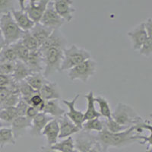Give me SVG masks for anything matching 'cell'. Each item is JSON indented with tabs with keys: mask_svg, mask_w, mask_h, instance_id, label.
I'll return each mask as SVG.
<instances>
[{
	"mask_svg": "<svg viewBox=\"0 0 152 152\" xmlns=\"http://www.w3.org/2000/svg\"><path fill=\"white\" fill-rule=\"evenodd\" d=\"M91 58H92V56L88 50L78 47L76 44H72L63 50L61 72L69 71L75 66Z\"/></svg>",
	"mask_w": 152,
	"mask_h": 152,
	"instance_id": "cell-1",
	"label": "cell"
},
{
	"mask_svg": "<svg viewBox=\"0 0 152 152\" xmlns=\"http://www.w3.org/2000/svg\"><path fill=\"white\" fill-rule=\"evenodd\" d=\"M0 30L5 45H12L19 41L24 32L18 26L11 13L1 15Z\"/></svg>",
	"mask_w": 152,
	"mask_h": 152,
	"instance_id": "cell-2",
	"label": "cell"
},
{
	"mask_svg": "<svg viewBox=\"0 0 152 152\" xmlns=\"http://www.w3.org/2000/svg\"><path fill=\"white\" fill-rule=\"evenodd\" d=\"M43 56V75L46 78L56 72H60L63 59V50L58 48H49L40 50Z\"/></svg>",
	"mask_w": 152,
	"mask_h": 152,
	"instance_id": "cell-3",
	"label": "cell"
},
{
	"mask_svg": "<svg viewBox=\"0 0 152 152\" xmlns=\"http://www.w3.org/2000/svg\"><path fill=\"white\" fill-rule=\"evenodd\" d=\"M111 117L119 125L128 127L135 126L143 121L142 118L132 107L123 103H119L116 105L113 112H112Z\"/></svg>",
	"mask_w": 152,
	"mask_h": 152,
	"instance_id": "cell-4",
	"label": "cell"
},
{
	"mask_svg": "<svg viewBox=\"0 0 152 152\" xmlns=\"http://www.w3.org/2000/svg\"><path fill=\"white\" fill-rule=\"evenodd\" d=\"M97 69V62L92 58L84 61L78 66L68 71V76L71 80H80L86 84L89 78L96 73Z\"/></svg>",
	"mask_w": 152,
	"mask_h": 152,
	"instance_id": "cell-5",
	"label": "cell"
},
{
	"mask_svg": "<svg viewBox=\"0 0 152 152\" xmlns=\"http://www.w3.org/2000/svg\"><path fill=\"white\" fill-rule=\"evenodd\" d=\"M49 1L50 0H30L28 3L25 4L24 0H19L18 2L20 5V9L26 12L34 24H36L40 22V19L47 9Z\"/></svg>",
	"mask_w": 152,
	"mask_h": 152,
	"instance_id": "cell-6",
	"label": "cell"
},
{
	"mask_svg": "<svg viewBox=\"0 0 152 152\" xmlns=\"http://www.w3.org/2000/svg\"><path fill=\"white\" fill-rule=\"evenodd\" d=\"M39 23L52 31H55V30H59V28L66 22L57 14L56 11L54 8L53 1H49L47 9Z\"/></svg>",
	"mask_w": 152,
	"mask_h": 152,
	"instance_id": "cell-7",
	"label": "cell"
},
{
	"mask_svg": "<svg viewBox=\"0 0 152 152\" xmlns=\"http://www.w3.org/2000/svg\"><path fill=\"white\" fill-rule=\"evenodd\" d=\"M135 142H138V141L136 139L135 127L133 126L120 132L113 133L110 147H126Z\"/></svg>",
	"mask_w": 152,
	"mask_h": 152,
	"instance_id": "cell-8",
	"label": "cell"
},
{
	"mask_svg": "<svg viewBox=\"0 0 152 152\" xmlns=\"http://www.w3.org/2000/svg\"><path fill=\"white\" fill-rule=\"evenodd\" d=\"M97 143L95 135H93L89 132L80 130L75 134L74 139L75 150L79 152H88Z\"/></svg>",
	"mask_w": 152,
	"mask_h": 152,
	"instance_id": "cell-9",
	"label": "cell"
},
{
	"mask_svg": "<svg viewBox=\"0 0 152 152\" xmlns=\"http://www.w3.org/2000/svg\"><path fill=\"white\" fill-rule=\"evenodd\" d=\"M54 8L57 14L65 21V22L70 23L74 18V13L76 9L73 6V1L72 0H55L53 1Z\"/></svg>",
	"mask_w": 152,
	"mask_h": 152,
	"instance_id": "cell-10",
	"label": "cell"
},
{
	"mask_svg": "<svg viewBox=\"0 0 152 152\" xmlns=\"http://www.w3.org/2000/svg\"><path fill=\"white\" fill-rule=\"evenodd\" d=\"M68 40L66 37L59 30L53 31L44 43L40 46V50H44L49 48H58L64 50L67 47Z\"/></svg>",
	"mask_w": 152,
	"mask_h": 152,
	"instance_id": "cell-11",
	"label": "cell"
},
{
	"mask_svg": "<svg viewBox=\"0 0 152 152\" xmlns=\"http://www.w3.org/2000/svg\"><path fill=\"white\" fill-rule=\"evenodd\" d=\"M79 97V94H77L72 100H62V102L69 108V112L66 113V116L69 119H71L76 126L81 129L82 124L85 122L84 113L81 110H78L75 108V104Z\"/></svg>",
	"mask_w": 152,
	"mask_h": 152,
	"instance_id": "cell-12",
	"label": "cell"
},
{
	"mask_svg": "<svg viewBox=\"0 0 152 152\" xmlns=\"http://www.w3.org/2000/svg\"><path fill=\"white\" fill-rule=\"evenodd\" d=\"M128 36L130 37L132 50L138 51L143 45L146 39L148 38L147 33L145 29L144 22L138 24L135 27L130 30L127 33Z\"/></svg>",
	"mask_w": 152,
	"mask_h": 152,
	"instance_id": "cell-13",
	"label": "cell"
},
{
	"mask_svg": "<svg viewBox=\"0 0 152 152\" xmlns=\"http://www.w3.org/2000/svg\"><path fill=\"white\" fill-rule=\"evenodd\" d=\"M31 121L32 119L27 116H17L11 123V129H12L14 138L16 141L24 135L27 131L31 128Z\"/></svg>",
	"mask_w": 152,
	"mask_h": 152,
	"instance_id": "cell-14",
	"label": "cell"
},
{
	"mask_svg": "<svg viewBox=\"0 0 152 152\" xmlns=\"http://www.w3.org/2000/svg\"><path fill=\"white\" fill-rule=\"evenodd\" d=\"M52 116H49L44 113H38L37 115L31 121V128L30 129V134L34 138L41 136V133L46 125L52 120Z\"/></svg>",
	"mask_w": 152,
	"mask_h": 152,
	"instance_id": "cell-15",
	"label": "cell"
},
{
	"mask_svg": "<svg viewBox=\"0 0 152 152\" xmlns=\"http://www.w3.org/2000/svg\"><path fill=\"white\" fill-rule=\"evenodd\" d=\"M58 121L59 126V134L58 138L59 139H64L72 135H75L76 133L81 130V128L76 126L71 119H69L66 116V114L58 119Z\"/></svg>",
	"mask_w": 152,
	"mask_h": 152,
	"instance_id": "cell-16",
	"label": "cell"
},
{
	"mask_svg": "<svg viewBox=\"0 0 152 152\" xmlns=\"http://www.w3.org/2000/svg\"><path fill=\"white\" fill-rule=\"evenodd\" d=\"M59 126L58 119H53L46 125L42 131L41 135L45 136L48 146H52L59 139Z\"/></svg>",
	"mask_w": 152,
	"mask_h": 152,
	"instance_id": "cell-17",
	"label": "cell"
},
{
	"mask_svg": "<svg viewBox=\"0 0 152 152\" xmlns=\"http://www.w3.org/2000/svg\"><path fill=\"white\" fill-rule=\"evenodd\" d=\"M38 94L43 100H59L61 97V91L58 85L54 81H50L48 80L40 88Z\"/></svg>",
	"mask_w": 152,
	"mask_h": 152,
	"instance_id": "cell-18",
	"label": "cell"
},
{
	"mask_svg": "<svg viewBox=\"0 0 152 152\" xmlns=\"http://www.w3.org/2000/svg\"><path fill=\"white\" fill-rule=\"evenodd\" d=\"M12 17L14 18L15 21L18 24V26L21 28L23 31H30L34 27V23L27 15V13L22 9L12 11L11 12Z\"/></svg>",
	"mask_w": 152,
	"mask_h": 152,
	"instance_id": "cell-19",
	"label": "cell"
},
{
	"mask_svg": "<svg viewBox=\"0 0 152 152\" xmlns=\"http://www.w3.org/2000/svg\"><path fill=\"white\" fill-rule=\"evenodd\" d=\"M25 64L29 68L31 73H43V56L40 50L30 52L29 56Z\"/></svg>",
	"mask_w": 152,
	"mask_h": 152,
	"instance_id": "cell-20",
	"label": "cell"
},
{
	"mask_svg": "<svg viewBox=\"0 0 152 152\" xmlns=\"http://www.w3.org/2000/svg\"><path fill=\"white\" fill-rule=\"evenodd\" d=\"M42 113L52 116L54 119H59L66 114L65 110L59 104V100H45Z\"/></svg>",
	"mask_w": 152,
	"mask_h": 152,
	"instance_id": "cell-21",
	"label": "cell"
},
{
	"mask_svg": "<svg viewBox=\"0 0 152 152\" xmlns=\"http://www.w3.org/2000/svg\"><path fill=\"white\" fill-rule=\"evenodd\" d=\"M52 32V30L43 26V24H41L40 23L34 24L33 28H31V31H30V33L34 37L40 47L47 40V39L51 34Z\"/></svg>",
	"mask_w": 152,
	"mask_h": 152,
	"instance_id": "cell-22",
	"label": "cell"
},
{
	"mask_svg": "<svg viewBox=\"0 0 152 152\" xmlns=\"http://www.w3.org/2000/svg\"><path fill=\"white\" fill-rule=\"evenodd\" d=\"M32 73L30 71L29 68L24 62L17 60L15 62L14 70L11 76L15 83H18V82L24 81Z\"/></svg>",
	"mask_w": 152,
	"mask_h": 152,
	"instance_id": "cell-23",
	"label": "cell"
},
{
	"mask_svg": "<svg viewBox=\"0 0 152 152\" xmlns=\"http://www.w3.org/2000/svg\"><path fill=\"white\" fill-rule=\"evenodd\" d=\"M85 98L87 100V107L86 112L84 113V120H89V119H94V118H100V113L95 108V101H94V95L93 91H89L85 96Z\"/></svg>",
	"mask_w": 152,
	"mask_h": 152,
	"instance_id": "cell-24",
	"label": "cell"
},
{
	"mask_svg": "<svg viewBox=\"0 0 152 152\" xmlns=\"http://www.w3.org/2000/svg\"><path fill=\"white\" fill-rule=\"evenodd\" d=\"M34 90L39 91L43 85L47 81V78L43 76V73H32L24 80Z\"/></svg>",
	"mask_w": 152,
	"mask_h": 152,
	"instance_id": "cell-25",
	"label": "cell"
},
{
	"mask_svg": "<svg viewBox=\"0 0 152 152\" xmlns=\"http://www.w3.org/2000/svg\"><path fill=\"white\" fill-rule=\"evenodd\" d=\"M50 147L58 152H73L75 150L74 138L72 136L68 137L61 142H57Z\"/></svg>",
	"mask_w": 152,
	"mask_h": 152,
	"instance_id": "cell-26",
	"label": "cell"
},
{
	"mask_svg": "<svg viewBox=\"0 0 152 152\" xmlns=\"http://www.w3.org/2000/svg\"><path fill=\"white\" fill-rule=\"evenodd\" d=\"M112 134L107 129L104 127L103 130L97 132V135H95L96 140L99 145L101 146L104 151H108L109 148L111 145V138H112Z\"/></svg>",
	"mask_w": 152,
	"mask_h": 152,
	"instance_id": "cell-27",
	"label": "cell"
},
{
	"mask_svg": "<svg viewBox=\"0 0 152 152\" xmlns=\"http://www.w3.org/2000/svg\"><path fill=\"white\" fill-rule=\"evenodd\" d=\"M104 128V124L103 119H100V118H94V119H89L86 120L83 123L81 129L84 131L89 132H91V131L95 132H100Z\"/></svg>",
	"mask_w": 152,
	"mask_h": 152,
	"instance_id": "cell-28",
	"label": "cell"
},
{
	"mask_svg": "<svg viewBox=\"0 0 152 152\" xmlns=\"http://www.w3.org/2000/svg\"><path fill=\"white\" fill-rule=\"evenodd\" d=\"M94 101L98 104L100 107V114L102 117L105 118L107 119H111V114L112 111L110 109V105L108 100L103 96H97L94 97Z\"/></svg>",
	"mask_w": 152,
	"mask_h": 152,
	"instance_id": "cell-29",
	"label": "cell"
},
{
	"mask_svg": "<svg viewBox=\"0 0 152 152\" xmlns=\"http://www.w3.org/2000/svg\"><path fill=\"white\" fill-rule=\"evenodd\" d=\"M16 140L15 139L12 129L9 127L0 129V148H3L8 145H15Z\"/></svg>",
	"mask_w": 152,
	"mask_h": 152,
	"instance_id": "cell-30",
	"label": "cell"
},
{
	"mask_svg": "<svg viewBox=\"0 0 152 152\" xmlns=\"http://www.w3.org/2000/svg\"><path fill=\"white\" fill-rule=\"evenodd\" d=\"M20 41L28 49L29 52H34L40 49V46L34 37L30 33V31H24Z\"/></svg>",
	"mask_w": 152,
	"mask_h": 152,
	"instance_id": "cell-31",
	"label": "cell"
},
{
	"mask_svg": "<svg viewBox=\"0 0 152 152\" xmlns=\"http://www.w3.org/2000/svg\"><path fill=\"white\" fill-rule=\"evenodd\" d=\"M17 88L19 94H21V99L24 100H28L31 96L35 94L38 93L37 91L34 90L25 81H22L21 82L17 83Z\"/></svg>",
	"mask_w": 152,
	"mask_h": 152,
	"instance_id": "cell-32",
	"label": "cell"
},
{
	"mask_svg": "<svg viewBox=\"0 0 152 152\" xmlns=\"http://www.w3.org/2000/svg\"><path fill=\"white\" fill-rule=\"evenodd\" d=\"M18 116L15 107H5L0 109V119L10 125Z\"/></svg>",
	"mask_w": 152,
	"mask_h": 152,
	"instance_id": "cell-33",
	"label": "cell"
},
{
	"mask_svg": "<svg viewBox=\"0 0 152 152\" xmlns=\"http://www.w3.org/2000/svg\"><path fill=\"white\" fill-rule=\"evenodd\" d=\"M12 47H13L15 52L18 60H20L25 63L28 60V58L30 54V52L28 51V49L23 45L20 40L16 42L15 43L12 44Z\"/></svg>",
	"mask_w": 152,
	"mask_h": 152,
	"instance_id": "cell-34",
	"label": "cell"
},
{
	"mask_svg": "<svg viewBox=\"0 0 152 152\" xmlns=\"http://www.w3.org/2000/svg\"><path fill=\"white\" fill-rule=\"evenodd\" d=\"M17 60L15 52L12 45H5L0 53V61L15 62Z\"/></svg>",
	"mask_w": 152,
	"mask_h": 152,
	"instance_id": "cell-35",
	"label": "cell"
},
{
	"mask_svg": "<svg viewBox=\"0 0 152 152\" xmlns=\"http://www.w3.org/2000/svg\"><path fill=\"white\" fill-rule=\"evenodd\" d=\"M103 121H104V127H105L108 131L110 132L111 133L120 132H123L124 131V130L129 128V127H128V126L119 125V123H116V121H114L112 118L109 119H103Z\"/></svg>",
	"mask_w": 152,
	"mask_h": 152,
	"instance_id": "cell-36",
	"label": "cell"
},
{
	"mask_svg": "<svg viewBox=\"0 0 152 152\" xmlns=\"http://www.w3.org/2000/svg\"><path fill=\"white\" fill-rule=\"evenodd\" d=\"M138 53L144 56L150 58L152 54V37H148L143 45L138 50Z\"/></svg>",
	"mask_w": 152,
	"mask_h": 152,
	"instance_id": "cell-37",
	"label": "cell"
},
{
	"mask_svg": "<svg viewBox=\"0 0 152 152\" xmlns=\"http://www.w3.org/2000/svg\"><path fill=\"white\" fill-rule=\"evenodd\" d=\"M15 1L12 0H0V15L11 13L15 10Z\"/></svg>",
	"mask_w": 152,
	"mask_h": 152,
	"instance_id": "cell-38",
	"label": "cell"
},
{
	"mask_svg": "<svg viewBox=\"0 0 152 152\" xmlns=\"http://www.w3.org/2000/svg\"><path fill=\"white\" fill-rule=\"evenodd\" d=\"M29 105L26 101H24L23 99H20L18 104L15 106V109L17 111L18 116H24L26 115V112Z\"/></svg>",
	"mask_w": 152,
	"mask_h": 152,
	"instance_id": "cell-39",
	"label": "cell"
},
{
	"mask_svg": "<svg viewBox=\"0 0 152 152\" xmlns=\"http://www.w3.org/2000/svg\"><path fill=\"white\" fill-rule=\"evenodd\" d=\"M38 113H40L38 111V110L37 109L36 107H31L29 106V107L28 108L27 110V112H26V115L25 116H27L28 118L31 119H33L35 116L37 115Z\"/></svg>",
	"mask_w": 152,
	"mask_h": 152,
	"instance_id": "cell-40",
	"label": "cell"
},
{
	"mask_svg": "<svg viewBox=\"0 0 152 152\" xmlns=\"http://www.w3.org/2000/svg\"><path fill=\"white\" fill-rule=\"evenodd\" d=\"M144 25L148 37H152V19L151 18H148L144 22Z\"/></svg>",
	"mask_w": 152,
	"mask_h": 152,
	"instance_id": "cell-41",
	"label": "cell"
},
{
	"mask_svg": "<svg viewBox=\"0 0 152 152\" xmlns=\"http://www.w3.org/2000/svg\"><path fill=\"white\" fill-rule=\"evenodd\" d=\"M88 152H109V151H104V149L101 148V146H100V145L97 142V143L94 145L93 148H92Z\"/></svg>",
	"mask_w": 152,
	"mask_h": 152,
	"instance_id": "cell-42",
	"label": "cell"
},
{
	"mask_svg": "<svg viewBox=\"0 0 152 152\" xmlns=\"http://www.w3.org/2000/svg\"><path fill=\"white\" fill-rule=\"evenodd\" d=\"M40 152H58V151H56L53 150L50 146H43V147L40 148Z\"/></svg>",
	"mask_w": 152,
	"mask_h": 152,
	"instance_id": "cell-43",
	"label": "cell"
},
{
	"mask_svg": "<svg viewBox=\"0 0 152 152\" xmlns=\"http://www.w3.org/2000/svg\"><path fill=\"white\" fill-rule=\"evenodd\" d=\"M9 126H10V125L8 124V123H5V122L2 121V120L0 119V129L5 128V127H9Z\"/></svg>",
	"mask_w": 152,
	"mask_h": 152,
	"instance_id": "cell-44",
	"label": "cell"
},
{
	"mask_svg": "<svg viewBox=\"0 0 152 152\" xmlns=\"http://www.w3.org/2000/svg\"><path fill=\"white\" fill-rule=\"evenodd\" d=\"M5 44L4 42H0V53L2 52V49L4 48V47H5Z\"/></svg>",
	"mask_w": 152,
	"mask_h": 152,
	"instance_id": "cell-45",
	"label": "cell"
},
{
	"mask_svg": "<svg viewBox=\"0 0 152 152\" xmlns=\"http://www.w3.org/2000/svg\"><path fill=\"white\" fill-rule=\"evenodd\" d=\"M0 42H4L3 37H2V32H1V30H0Z\"/></svg>",
	"mask_w": 152,
	"mask_h": 152,
	"instance_id": "cell-46",
	"label": "cell"
},
{
	"mask_svg": "<svg viewBox=\"0 0 152 152\" xmlns=\"http://www.w3.org/2000/svg\"><path fill=\"white\" fill-rule=\"evenodd\" d=\"M73 152H79V151H76V150H74V151Z\"/></svg>",
	"mask_w": 152,
	"mask_h": 152,
	"instance_id": "cell-47",
	"label": "cell"
},
{
	"mask_svg": "<svg viewBox=\"0 0 152 152\" xmlns=\"http://www.w3.org/2000/svg\"><path fill=\"white\" fill-rule=\"evenodd\" d=\"M0 109H1V108H0Z\"/></svg>",
	"mask_w": 152,
	"mask_h": 152,
	"instance_id": "cell-48",
	"label": "cell"
}]
</instances>
